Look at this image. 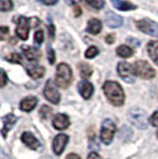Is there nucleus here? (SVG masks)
Returning a JSON list of instances; mask_svg holds the SVG:
<instances>
[{
  "label": "nucleus",
  "mask_w": 158,
  "mask_h": 159,
  "mask_svg": "<svg viewBox=\"0 0 158 159\" xmlns=\"http://www.w3.org/2000/svg\"><path fill=\"white\" fill-rule=\"evenodd\" d=\"M137 27L139 31L144 32L145 34H149L151 37L158 38V23L151 19H140L137 21Z\"/></svg>",
  "instance_id": "39448f33"
},
{
  "label": "nucleus",
  "mask_w": 158,
  "mask_h": 159,
  "mask_svg": "<svg viewBox=\"0 0 158 159\" xmlns=\"http://www.w3.org/2000/svg\"><path fill=\"white\" fill-rule=\"evenodd\" d=\"M147 53L156 64L158 66V40H151L147 44Z\"/></svg>",
  "instance_id": "aec40b11"
},
{
  "label": "nucleus",
  "mask_w": 158,
  "mask_h": 159,
  "mask_svg": "<svg viewBox=\"0 0 158 159\" xmlns=\"http://www.w3.org/2000/svg\"><path fill=\"white\" fill-rule=\"evenodd\" d=\"M67 159H81V158H80L77 154H75V153H70V154L67 157Z\"/></svg>",
  "instance_id": "ea45409f"
},
{
  "label": "nucleus",
  "mask_w": 158,
  "mask_h": 159,
  "mask_svg": "<svg viewBox=\"0 0 158 159\" xmlns=\"http://www.w3.org/2000/svg\"><path fill=\"white\" fill-rule=\"evenodd\" d=\"M68 141H69V138H68V135H66V134H59V135H57L53 139V152L56 153L57 156L62 154V152L66 148L67 144H68Z\"/></svg>",
  "instance_id": "9b49d317"
},
{
  "label": "nucleus",
  "mask_w": 158,
  "mask_h": 159,
  "mask_svg": "<svg viewBox=\"0 0 158 159\" xmlns=\"http://www.w3.org/2000/svg\"><path fill=\"white\" fill-rule=\"evenodd\" d=\"M53 125L56 129L58 131H63L69 127L70 125V121H69V118L64 115V114H57L53 120Z\"/></svg>",
  "instance_id": "ddd939ff"
},
{
  "label": "nucleus",
  "mask_w": 158,
  "mask_h": 159,
  "mask_svg": "<svg viewBox=\"0 0 158 159\" xmlns=\"http://www.w3.org/2000/svg\"><path fill=\"white\" fill-rule=\"evenodd\" d=\"M13 8V1L12 0H0V11L7 12Z\"/></svg>",
  "instance_id": "393cba45"
},
{
  "label": "nucleus",
  "mask_w": 158,
  "mask_h": 159,
  "mask_svg": "<svg viewBox=\"0 0 158 159\" xmlns=\"http://www.w3.org/2000/svg\"><path fill=\"white\" fill-rule=\"evenodd\" d=\"M88 159H102L101 157H100L98 153H95V152H93L89 154V157H88Z\"/></svg>",
  "instance_id": "4c0bfd02"
},
{
  "label": "nucleus",
  "mask_w": 158,
  "mask_h": 159,
  "mask_svg": "<svg viewBox=\"0 0 158 159\" xmlns=\"http://www.w3.org/2000/svg\"><path fill=\"white\" fill-rule=\"evenodd\" d=\"M55 81H56V84L63 89H66L70 86L72 81V73L70 66L66 63L58 64L57 70H56V75H55Z\"/></svg>",
  "instance_id": "f03ea898"
},
{
  "label": "nucleus",
  "mask_w": 158,
  "mask_h": 159,
  "mask_svg": "<svg viewBox=\"0 0 158 159\" xmlns=\"http://www.w3.org/2000/svg\"><path fill=\"white\" fill-rule=\"evenodd\" d=\"M49 33H50V37L53 39V37H55V26H53V24L49 25Z\"/></svg>",
  "instance_id": "e433bc0d"
},
{
  "label": "nucleus",
  "mask_w": 158,
  "mask_h": 159,
  "mask_svg": "<svg viewBox=\"0 0 158 159\" xmlns=\"http://www.w3.org/2000/svg\"><path fill=\"white\" fill-rule=\"evenodd\" d=\"M118 74L121 79L126 81L127 83H133L134 82V74L132 66H130L127 62H120L118 64Z\"/></svg>",
  "instance_id": "6e6552de"
},
{
  "label": "nucleus",
  "mask_w": 158,
  "mask_h": 159,
  "mask_svg": "<svg viewBox=\"0 0 158 159\" xmlns=\"http://www.w3.org/2000/svg\"><path fill=\"white\" fill-rule=\"evenodd\" d=\"M114 133H115V124L111 119H106L102 122V127H101V139L106 145L112 143Z\"/></svg>",
  "instance_id": "423d86ee"
},
{
  "label": "nucleus",
  "mask_w": 158,
  "mask_h": 159,
  "mask_svg": "<svg viewBox=\"0 0 158 159\" xmlns=\"http://www.w3.org/2000/svg\"><path fill=\"white\" fill-rule=\"evenodd\" d=\"M44 96L48 101H50L53 105H57L61 100V95L51 80H48V82H46L45 88H44Z\"/></svg>",
  "instance_id": "0eeeda50"
},
{
  "label": "nucleus",
  "mask_w": 158,
  "mask_h": 159,
  "mask_svg": "<svg viewBox=\"0 0 158 159\" xmlns=\"http://www.w3.org/2000/svg\"><path fill=\"white\" fill-rule=\"evenodd\" d=\"M43 42H44V32L42 30H37L35 33V43L40 45Z\"/></svg>",
  "instance_id": "c756f323"
},
{
  "label": "nucleus",
  "mask_w": 158,
  "mask_h": 159,
  "mask_svg": "<svg viewBox=\"0 0 158 159\" xmlns=\"http://www.w3.org/2000/svg\"><path fill=\"white\" fill-rule=\"evenodd\" d=\"M77 89H79V93L81 94V96L83 99H91L93 95V92H94V87L91 82L88 81H81L79 84H77Z\"/></svg>",
  "instance_id": "f8f14e48"
},
{
  "label": "nucleus",
  "mask_w": 158,
  "mask_h": 159,
  "mask_svg": "<svg viewBox=\"0 0 158 159\" xmlns=\"http://www.w3.org/2000/svg\"><path fill=\"white\" fill-rule=\"evenodd\" d=\"M30 19H27L25 17H19L18 23H17V29H16V33L19 37L20 39L26 40L29 38V31H30Z\"/></svg>",
  "instance_id": "1a4fd4ad"
},
{
  "label": "nucleus",
  "mask_w": 158,
  "mask_h": 159,
  "mask_svg": "<svg viewBox=\"0 0 158 159\" xmlns=\"http://www.w3.org/2000/svg\"><path fill=\"white\" fill-rule=\"evenodd\" d=\"M157 137H158V132H157Z\"/></svg>",
  "instance_id": "79ce46f5"
},
{
  "label": "nucleus",
  "mask_w": 158,
  "mask_h": 159,
  "mask_svg": "<svg viewBox=\"0 0 158 159\" xmlns=\"http://www.w3.org/2000/svg\"><path fill=\"white\" fill-rule=\"evenodd\" d=\"M79 70H80V75L86 80L89 79L93 74V68L89 64H87V63H80Z\"/></svg>",
  "instance_id": "5701e85b"
},
{
  "label": "nucleus",
  "mask_w": 158,
  "mask_h": 159,
  "mask_svg": "<svg viewBox=\"0 0 158 159\" xmlns=\"http://www.w3.org/2000/svg\"><path fill=\"white\" fill-rule=\"evenodd\" d=\"M1 87H5V84L7 83V76H6V73H5V70L4 69H1Z\"/></svg>",
  "instance_id": "f704fd0d"
},
{
  "label": "nucleus",
  "mask_w": 158,
  "mask_h": 159,
  "mask_svg": "<svg viewBox=\"0 0 158 159\" xmlns=\"http://www.w3.org/2000/svg\"><path fill=\"white\" fill-rule=\"evenodd\" d=\"M98 55H99V49L96 47H89L86 50V52H85L86 58H94Z\"/></svg>",
  "instance_id": "c85d7f7f"
},
{
  "label": "nucleus",
  "mask_w": 158,
  "mask_h": 159,
  "mask_svg": "<svg viewBox=\"0 0 158 159\" xmlns=\"http://www.w3.org/2000/svg\"><path fill=\"white\" fill-rule=\"evenodd\" d=\"M21 140H23V143H24L27 147H30V148H32V150H37V148L40 147V143L36 139V137L33 135L32 133H30V132L23 133Z\"/></svg>",
  "instance_id": "4468645a"
},
{
  "label": "nucleus",
  "mask_w": 158,
  "mask_h": 159,
  "mask_svg": "<svg viewBox=\"0 0 158 159\" xmlns=\"http://www.w3.org/2000/svg\"><path fill=\"white\" fill-rule=\"evenodd\" d=\"M0 159H10V156H7L4 150L0 151Z\"/></svg>",
  "instance_id": "58836bf2"
},
{
  "label": "nucleus",
  "mask_w": 158,
  "mask_h": 159,
  "mask_svg": "<svg viewBox=\"0 0 158 159\" xmlns=\"http://www.w3.org/2000/svg\"><path fill=\"white\" fill-rule=\"evenodd\" d=\"M37 102H38L37 98H35V96H27V98L21 100V102H20V109L24 111V112H31L33 108L37 106Z\"/></svg>",
  "instance_id": "2eb2a0df"
},
{
  "label": "nucleus",
  "mask_w": 158,
  "mask_h": 159,
  "mask_svg": "<svg viewBox=\"0 0 158 159\" xmlns=\"http://www.w3.org/2000/svg\"><path fill=\"white\" fill-rule=\"evenodd\" d=\"M111 2H112L113 7L119 10V11H131V10H136V5H133L130 1H126V0H111Z\"/></svg>",
  "instance_id": "a211bd4d"
},
{
  "label": "nucleus",
  "mask_w": 158,
  "mask_h": 159,
  "mask_svg": "<svg viewBox=\"0 0 158 159\" xmlns=\"http://www.w3.org/2000/svg\"><path fill=\"white\" fill-rule=\"evenodd\" d=\"M44 73H45L44 68L40 66H32V68H29V69H27V74H29L33 80L43 77V76H44Z\"/></svg>",
  "instance_id": "4be33fe9"
},
{
  "label": "nucleus",
  "mask_w": 158,
  "mask_h": 159,
  "mask_svg": "<svg viewBox=\"0 0 158 159\" xmlns=\"http://www.w3.org/2000/svg\"><path fill=\"white\" fill-rule=\"evenodd\" d=\"M10 34V29L6 26H1L0 27V39L4 40L6 39V37Z\"/></svg>",
  "instance_id": "2f4dec72"
},
{
  "label": "nucleus",
  "mask_w": 158,
  "mask_h": 159,
  "mask_svg": "<svg viewBox=\"0 0 158 159\" xmlns=\"http://www.w3.org/2000/svg\"><path fill=\"white\" fill-rule=\"evenodd\" d=\"M150 122H151L152 126H158V111L152 114V116L150 118Z\"/></svg>",
  "instance_id": "473e14b6"
},
{
  "label": "nucleus",
  "mask_w": 158,
  "mask_h": 159,
  "mask_svg": "<svg viewBox=\"0 0 158 159\" xmlns=\"http://www.w3.org/2000/svg\"><path fill=\"white\" fill-rule=\"evenodd\" d=\"M48 60L50 62V64H53L55 61H56V56H55V51H53V48H48Z\"/></svg>",
  "instance_id": "7c9ffc66"
},
{
  "label": "nucleus",
  "mask_w": 158,
  "mask_h": 159,
  "mask_svg": "<svg viewBox=\"0 0 158 159\" xmlns=\"http://www.w3.org/2000/svg\"><path fill=\"white\" fill-rule=\"evenodd\" d=\"M40 2H42L43 5H46V6H53V5H56L58 2V0H38Z\"/></svg>",
  "instance_id": "72a5a7b5"
},
{
  "label": "nucleus",
  "mask_w": 158,
  "mask_h": 159,
  "mask_svg": "<svg viewBox=\"0 0 158 159\" xmlns=\"http://www.w3.org/2000/svg\"><path fill=\"white\" fill-rule=\"evenodd\" d=\"M128 118L132 124L139 129H145L147 127V115L142 108H132L128 113Z\"/></svg>",
  "instance_id": "20e7f679"
},
{
  "label": "nucleus",
  "mask_w": 158,
  "mask_h": 159,
  "mask_svg": "<svg viewBox=\"0 0 158 159\" xmlns=\"http://www.w3.org/2000/svg\"><path fill=\"white\" fill-rule=\"evenodd\" d=\"M133 53H134L133 49L130 48L128 45H124L123 44V45H119L117 48V55H118L119 57H121V58H128V57L133 56Z\"/></svg>",
  "instance_id": "412c9836"
},
{
  "label": "nucleus",
  "mask_w": 158,
  "mask_h": 159,
  "mask_svg": "<svg viewBox=\"0 0 158 159\" xmlns=\"http://www.w3.org/2000/svg\"><path fill=\"white\" fill-rule=\"evenodd\" d=\"M132 135V131L130 129V127L123 126L120 129V138L123 140H128Z\"/></svg>",
  "instance_id": "bb28decb"
},
{
  "label": "nucleus",
  "mask_w": 158,
  "mask_h": 159,
  "mask_svg": "<svg viewBox=\"0 0 158 159\" xmlns=\"http://www.w3.org/2000/svg\"><path fill=\"white\" fill-rule=\"evenodd\" d=\"M86 4L94 10H101L105 7V0H85Z\"/></svg>",
  "instance_id": "b1692460"
},
{
  "label": "nucleus",
  "mask_w": 158,
  "mask_h": 159,
  "mask_svg": "<svg viewBox=\"0 0 158 159\" xmlns=\"http://www.w3.org/2000/svg\"><path fill=\"white\" fill-rule=\"evenodd\" d=\"M5 60L8 61V62H11V63L21 64V56H20V53H18V52L10 53L8 56H6V57H5Z\"/></svg>",
  "instance_id": "a878e982"
},
{
  "label": "nucleus",
  "mask_w": 158,
  "mask_h": 159,
  "mask_svg": "<svg viewBox=\"0 0 158 159\" xmlns=\"http://www.w3.org/2000/svg\"><path fill=\"white\" fill-rule=\"evenodd\" d=\"M17 121V118L14 116L13 114H7L2 118V137L5 138L6 137L7 132L12 128L14 124Z\"/></svg>",
  "instance_id": "dca6fc26"
},
{
  "label": "nucleus",
  "mask_w": 158,
  "mask_h": 159,
  "mask_svg": "<svg viewBox=\"0 0 158 159\" xmlns=\"http://www.w3.org/2000/svg\"><path fill=\"white\" fill-rule=\"evenodd\" d=\"M105 21L106 25L108 27H111V29H117V27H120L124 24L123 17H120V16H118V14L112 12V11H107L105 13Z\"/></svg>",
  "instance_id": "9d476101"
},
{
  "label": "nucleus",
  "mask_w": 158,
  "mask_h": 159,
  "mask_svg": "<svg viewBox=\"0 0 158 159\" xmlns=\"http://www.w3.org/2000/svg\"><path fill=\"white\" fill-rule=\"evenodd\" d=\"M105 40L107 42V44H113V43H114V40H115V36H114V33H111V34L106 36Z\"/></svg>",
  "instance_id": "c9c22d12"
},
{
  "label": "nucleus",
  "mask_w": 158,
  "mask_h": 159,
  "mask_svg": "<svg viewBox=\"0 0 158 159\" xmlns=\"http://www.w3.org/2000/svg\"><path fill=\"white\" fill-rule=\"evenodd\" d=\"M102 30V23L99 19H92L88 21V25H87V32H89L91 34H99Z\"/></svg>",
  "instance_id": "6ab92c4d"
},
{
  "label": "nucleus",
  "mask_w": 158,
  "mask_h": 159,
  "mask_svg": "<svg viewBox=\"0 0 158 159\" xmlns=\"http://www.w3.org/2000/svg\"><path fill=\"white\" fill-rule=\"evenodd\" d=\"M40 118H42V119L46 120L48 118H50V116H51V114H53V109L48 106H43L42 108H40Z\"/></svg>",
  "instance_id": "cd10ccee"
},
{
  "label": "nucleus",
  "mask_w": 158,
  "mask_h": 159,
  "mask_svg": "<svg viewBox=\"0 0 158 159\" xmlns=\"http://www.w3.org/2000/svg\"><path fill=\"white\" fill-rule=\"evenodd\" d=\"M81 16V8L79 6L75 7V17H80Z\"/></svg>",
  "instance_id": "a19ab883"
},
{
  "label": "nucleus",
  "mask_w": 158,
  "mask_h": 159,
  "mask_svg": "<svg viewBox=\"0 0 158 159\" xmlns=\"http://www.w3.org/2000/svg\"><path fill=\"white\" fill-rule=\"evenodd\" d=\"M21 51L24 53V56L26 57V60L35 62L40 58V52L38 49H36L35 47H23L21 48Z\"/></svg>",
  "instance_id": "f3484780"
},
{
  "label": "nucleus",
  "mask_w": 158,
  "mask_h": 159,
  "mask_svg": "<svg viewBox=\"0 0 158 159\" xmlns=\"http://www.w3.org/2000/svg\"><path fill=\"white\" fill-rule=\"evenodd\" d=\"M132 69H133V74L136 76L140 77V79L150 80V79H153L156 76V70L146 61H137L132 66Z\"/></svg>",
  "instance_id": "7ed1b4c3"
},
{
  "label": "nucleus",
  "mask_w": 158,
  "mask_h": 159,
  "mask_svg": "<svg viewBox=\"0 0 158 159\" xmlns=\"http://www.w3.org/2000/svg\"><path fill=\"white\" fill-rule=\"evenodd\" d=\"M104 92L108 101L114 106H123L125 102V94L121 86L115 81H107L104 84Z\"/></svg>",
  "instance_id": "f257e3e1"
}]
</instances>
